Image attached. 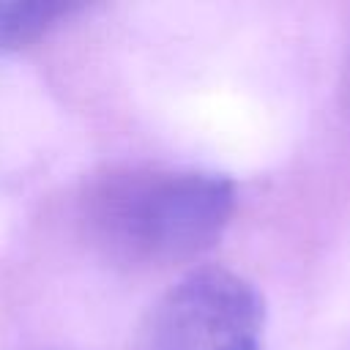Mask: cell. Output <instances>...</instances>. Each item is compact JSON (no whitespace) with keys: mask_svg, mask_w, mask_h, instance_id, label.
Here are the masks:
<instances>
[{"mask_svg":"<svg viewBox=\"0 0 350 350\" xmlns=\"http://www.w3.org/2000/svg\"><path fill=\"white\" fill-rule=\"evenodd\" d=\"M235 183L208 170L109 167L79 194L88 241L131 268H164L208 252L235 213Z\"/></svg>","mask_w":350,"mask_h":350,"instance_id":"cell-1","label":"cell"},{"mask_svg":"<svg viewBox=\"0 0 350 350\" xmlns=\"http://www.w3.org/2000/svg\"><path fill=\"white\" fill-rule=\"evenodd\" d=\"M265 304L241 273L219 265L180 276L142 317L131 350H262Z\"/></svg>","mask_w":350,"mask_h":350,"instance_id":"cell-2","label":"cell"},{"mask_svg":"<svg viewBox=\"0 0 350 350\" xmlns=\"http://www.w3.org/2000/svg\"><path fill=\"white\" fill-rule=\"evenodd\" d=\"M77 8L63 0H0V55L30 46Z\"/></svg>","mask_w":350,"mask_h":350,"instance_id":"cell-3","label":"cell"},{"mask_svg":"<svg viewBox=\"0 0 350 350\" xmlns=\"http://www.w3.org/2000/svg\"><path fill=\"white\" fill-rule=\"evenodd\" d=\"M342 104H345V112L350 115V44H347V55L342 66Z\"/></svg>","mask_w":350,"mask_h":350,"instance_id":"cell-4","label":"cell"}]
</instances>
